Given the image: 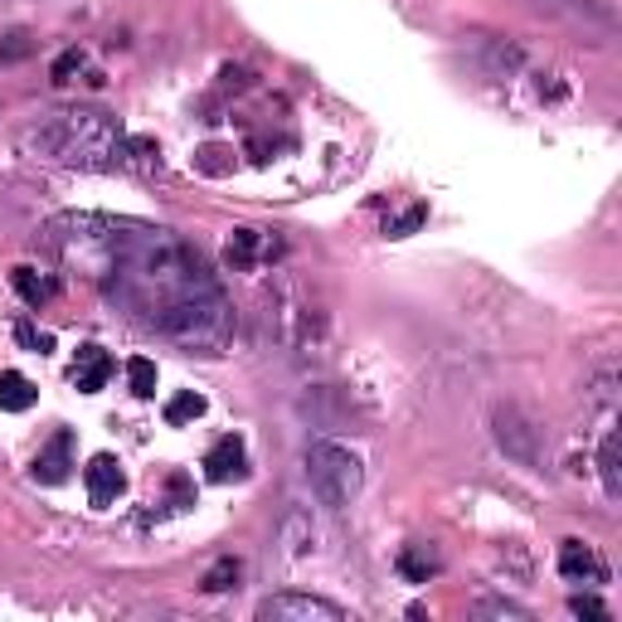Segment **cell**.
<instances>
[{
    "mask_svg": "<svg viewBox=\"0 0 622 622\" xmlns=\"http://www.w3.org/2000/svg\"><path fill=\"white\" fill-rule=\"evenodd\" d=\"M54 244L64 258L92 268L108 302L127 311L137 326L190 350H224L234 336V307L204 258L171 229L132 220H78L54 224Z\"/></svg>",
    "mask_w": 622,
    "mask_h": 622,
    "instance_id": "obj_1",
    "label": "cell"
},
{
    "mask_svg": "<svg viewBox=\"0 0 622 622\" xmlns=\"http://www.w3.org/2000/svg\"><path fill=\"white\" fill-rule=\"evenodd\" d=\"M29 141L64 165H127L132 161L127 151L137 147V141H127L117 117L92 112V108L49 112V117L29 132Z\"/></svg>",
    "mask_w": 622,
    "mask_h": 622,
    "instance_id": "obj_2",
    "label": "cell"
},
{
    "mask_svg": "<svg viewBox=\"0 0 622 622\" xmlns=\"http://www.w3.org/2000/svg\"><path fill=\"white\" fill-rule=\"evenodd\" d=\"M307 482L321 506L346 511L360 496V486H365V462H360V452L340 448V443H307Z\"/></svg>",
    "mask_w": 622,
    "mask_h": 622,
    "instance_id": "obj_3",
    "label": "cell"
},
{
    "mask_svg": "<svg viewBox=\"0 0 622 622\" xmlns=\"http://www.w3.org/2000/svg\"><path fill=\"white\" fill-rule=\"evenodd\" d=\"M258 618L263 622H346L350 613L316 594H273L258 604Z\"/></svg>",
    "mask_w": 622,
    "mask_h": 622,
    "instance_id": "obj_4",
    "label": "cell"
},
{
    "mask_svg": "<svg viewBox=\"0 0 622 622\" xmlns=\"http://www.w3.org/2000/svg\"><path fill=\"white\" fill-rule=\"evenodd\" d=\"M559 574H564L569 584H584V588L608 584L604 555H598L594 545H584V540H564V545H559Z\"/></svg>",
    "mask_w": 622,
    "mask_h": 622,
    "instance_id": "obj_5",
    "label": "cell"
},
{
    "mask_svg": "<svg viewBox=\"0 0 622 622\" xmlns=\"http://www.w3.org/2000/svg\"><path fill=\"white\" fill-rule=\"evenodd\" d=\"M83 486H88V501L92 506H112L122 496V486H127V476H122V462L108 458V452H98L88 467H83Z\"/></svg>",
    "mask_w": 622,
    "mask_h": 622,
    "instance_id": "obj_6",
    "label": "cell"
},
{
    "mask_svg": "<svg viewBox=\"0 0 622 622\" xmlns=\"http://www.w3.org/2000/svg\"><path fill=\"white\" fill-rule=\"evenodd\" d=\"M244 472H248L244 438H238V433H224V438L204 452V476H210V482H238Z\"/></svg>",
    "mask_w": 622,
    "mask_h": 622,
    "instance_id": "obj_7",
    "label": "cell"
},
{
    "mask_svg": "<svg viewBox=\"0 0 622 622\" xmlns=\"http://www.w3.org/2000/svg\"><path fill=\"white\" fill-rule=\"evenodd\" d=\"M69 380H74V389H78V394H98V389L112 380V356H108L102 346H78Z\"/></svg>",
    "mask_w": 622,
    "mask_h": 622,
    "instance_id": "obj_8",
    "label": "cell"
},
{
    "mask_svg": "<svg viewBox=\"0 0 622 622\" xmlns=\"http://www.w3.org/2000/svg\"><path fill=\"white\" fill-rule=\"evenodd\" d=\"M496 438H501V448L511 452L515 462H535V428L515 409L496 413Z\"/></svg>",
    "mask_w": 622,
    "mask_h": 622,
    "instance_id": "obj_9",
    "label": "cell"
},
{
    "mask_svg": "<svg viewBox=\"0 0 622 622\" xmlns=\"http://www.w3.org/2000/svg\"><path fill=\"white\" fill-rule=\"evenodd\" d=\"M69 452H74V433H54V438H49V448H39V458H35V467H29V472H35V482H64L69 476Z\"/></svg>",
    "mask_w": 622,
    "mask_h": 622,
    "instance_id": "obj_10",
    "label": "cell"
},
{
    "mask_svg": "<svg viewBox=\"0 0 622 622\" xmlns=\"http://www.w3.org/2000/svg\"><path fill=\"white\" fill-rule=\"evenodd\" d=\"M35 399H39V389L29 385L20 370H0V409H5V413H25V409H35Z\"/></svg>",
    "mask_w": 622,
    "mask_h": 622,
    "instance_id": "obj_11",
    "label": "cell"
},
{
    "mask_svg": "<svg viewBox=\"0 0 622 622\" xmlns=\"http://www.w3.org/2000/svg\"><path fill=\"white\" fill-rule=\"evenodd\" d=\"M438 555H433L428 545H403V555H399V574L403 579H413V584H428L433 574H438Z\"/></svg>",
    "mask_w": 622,
    "mask_h": 622,
    "instance_id": "obj_12",
    "label": "cell"
},
{
    "mask_svg": "<svg viewBox=\"0 0 622 622\" xmlns=\"http://www.w3.org/2000/svg\"><path fill=\"white\" fill-rule=\"evenodd\" d=\"M200 413H204V394H195V389H181L171 403H165V423H175V428H181V423H195Z\"/></svg>",
    "mask_w": 622,
    "mask_h": 622,
    "instance_id": "obj_13",
    "label": "cell"
},
{
    "mask_svg": "<svg viewBox=\"0 0 622 622\" xmlns=\"http://www.w3.org/2000/svg\"><path fill=\"white\" fill-rule=\"evenodd\" d=\"M598 472H604L608 501H618V496H622V482H618V433H608L604 448H598Z\"/></svg>",
    "mask_w": 622,
    "mask_h": 622,
    "instance_id": "obj_14",
    "label": "cell"
},
{
    "mask_svg": "<svg viewBox=\"0 0 622 622\" xmlns=\"http://www.w3.org/2000/svg\"><path fill=\"white\" fill-rule=\"evenodd\" d=\"M15 287H20V297H25L29 307H39V302H49V297H54V283L35 277V268H15Z\"/></svg>",
    "mask_w": 622,
    "mask_h": 622,
    "instance_id": "obj_15",
    "label": "cell"
},
{
    "mask_svg": "<svg viewBox=\"0 0 622 622\" xmlns=\"http://www.w3.org/2000/svg\"><path fill=\"white\" fill-rule=\"evenodd\" d=\"M127 385H132V394H141V399H151V394H156V365L147 356L127 360Z\"/></svg>",
    "mask_w": 622,
    "mask_h": 622,
    "instance_id": "obj_16",
    "label": "cell"
},
{
    "mask_svg": "<svg viewBox=\"0 0 622 622\" xmlns=\"http://www.w3.org/2000/svg\"><path fill=\"white\" fill-rule=\"evenodd\" d=\"M476 618H506V622H531V608L521 604H506V598H482V604L472 608Z\"/></svg>",
    "mask_w": 622,
    "mask_h": 622,
    "instance_id": "obj_17",
    "label": "cell"
},
{
    "mask_svg": "<svg viewBox=\"0 0 622 622\" xmlns=\"http://www.w3.org/2000/svg\"><path fill=\"white\" fill-rule=\"evenodd\" d=\"M253 258H258V229H238L229 238V263L234 268H253Z\"/></svg>",
    "mask_w": 622,
    "mask_h": 622,
    "instance_id": "obj_18",
    "label": "cell"
},
{
    "mask_svg": "<svg viewBox=\"0 0 622 622\" xmlns=\"http://www.w3.org/2000/svg\"><path fill=\"white\" fill-rule=\"evenodd\" d=\"M229 579H238V559H220V564L204 574V588H210V594H220V588H229Z\"/></svg>",
    "mask_w": 622,
    "mask_h": 622,
    "instance_id": "obj_19",
    "label": "cell"
},
{
    "mask_svg": "<svg viewBox=\"0 0 622 622\" xmlns=\"http://www.w3.org/2000/svg\"><path fill=\"white\" fill-rule=\"evenodd\" d=\"M20 340H25L29 350H35V356H49V350H54V336H49V331H39V326H20Z\"/></svg>",
    "mask_w": 622,
    "mask_h": 622,
    "instance_id": "obj_20",
    "label": "cell"
},
{
    "mask_svg": "<svg viewBox=\"0 0 622 622\" xmlns=\"http://www.w3.org/2000/svg\"><path fill=\"white\" fill-rule=\"evenodd\" d=\"M569 613H574V618H598V622H608V618H613L604 604H598V598H584V594H579L574 604H569Z\"/></svg>",
    "mask_w": 622,
    "mask_h": 622,
    "instance_id": "obj_21",
    "label": "cell"
},
{
    "mask_svg": "<svg viewBox=\"0 0 622 622\" xmlns=\"http://www.w3.org/2000/svg\"><path fill=\"white\" fill-rule=\"evenodd\" d=\"M74 69H83V54H78V49H69V54L54 64V83H69V74H74Z\"/></svg>",
    "mask_w": 622,
    "mask_h": 622,
    "instance_id": "obj_22",
    "label": "cell"
}]
</instances>
